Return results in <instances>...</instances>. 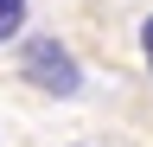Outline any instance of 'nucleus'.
Segmentation results:
<instances>
[{"label": "nucleus", "instance_id": "f03ea898", "mask_svg": "<svg viewBox=\"0 0 153 147\" xmlns=\"http://www.w3.org/2000/svg\"><path fill=\"white\" fill-rule=\"evenodd\" d=\"M19 26H26V0H0V39H13Z\"/></svg>", "mask_w": 153, "mask_h": 147}, {"label": "nucleus", "instance_id": "7ed1b4c3", "mask_svg": "<svg viewBox=\"0 0 153 147\" xmlns=\"http://www.w3.org/2000/svg\"><path fill=\"white\" fill-rule=\"evenodd\" d=\"M140 51H147V64H153V19L140 26Z\"/></svg>", "mask_w": 153, "mask_h": 147}, {"label": "nucleus", "instance_id": "f257e3e1", "mask_svg": "<svg viewBox=\"0 0 153 147\" xmlns=\"http://www.w3.org/2000/svg\"><path fill=\"white\" fill-rule=\"evenodd\" d=\"M26 83H38V90H51V96H76V58L57 39H32L26 45Z\"/></svg>", "mask_w": 153, "mask_h": 147}]
</instances>
